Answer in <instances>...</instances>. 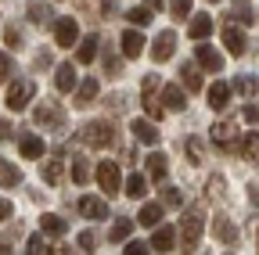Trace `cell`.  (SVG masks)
I'll return each mask as SVG.
<instances>
[{"mask_svg": "<svg viewBox=\"0 0 259 255\" xmlns=\"http://www.w3.org/2000/svg\"><path fill=\"white\" fill-rule=\"evenodd\" d=\"M202 223H205L202 209H187V212H184V219H180V248H184V251H194V248H198V241H202Z\"/></svg>", "mask_w": 259, "mask_h": 255, "instance_id": "cell-1", "label": "cell"}, {"mask_svg": "<svg viewBox=\"0 0 259 255\" xmlns=\"http://www.w3.org/2000/svg\"><path fill=\"white\" fill-rule=\"evenodd\" d=\"M79 144H87V147H112L115 144V130H112V126L108 122H87L83 126V130H79V137H76Z\"/></svg>", "mask_w": 259, "mask_h": 255, "instance_id": "cell-2", "label": "cell"}, {"mask_svg": "<svg viewBox=\"0 0 259 255\" xmlns=\"http://www.w3.org/2000/svg\"><path fill=\"white\" fill-rule=\"evenodd\" d=\"M32 93H36V86H32V79H15L8 86V112H25L29 101H32Z\"/></svg>", "mask_w": 259, "mask_h": 255, "instance_id": "cell-3", "label": "cell"}, {"mask_svg": "<svg viewBox=\"0 0 259 255\" xmlns=\"http://www.w3.org/2000/svg\"><path fill=\"white\" fill-rule=\"evenodd\" d=\"M54 43L58 47H72V43H79V25H76V18H58L54 22Z\"/></svg>", "mask_w": 259, "mask_h": 255, "instance_id": "cell-4", "label": "cell"}, {"mask_svg": "<svg viewBox=\"0 0 259 255\" xmlns=\"http://www.w3.org/2000/svg\"><path fill=\"white\" fill-rule=\"evenodd\" d=\"M97 183H101V190L112 198V194H119V187H122V176H119V166L115 162H101L97 166Z\"/></svg>", "mask_w": 259, "mask_h": 255, "instance_id": "cell-5", "label": "cell"}, {"mask_svg": "<svg viewBox=\"0 0 259 255\" xmlns=\"http://www.w3.org/2000/svg\"><path fill=\"white\" fill-rule=\"evenodd\" d=\"M32 119H36V126H44V130H61V126H65L61 108H58V105H51V101H44L36 112H32Z\"/></svg>", "mask_w": 259, "mask_h": 255, "instance_id": "cell-6", "label": "cell"}, {"mask_svg": "<svg viewBox=\"0 0 259 255\" xmlns=\"http://www.w3.org/2000/svg\"><path fill=\"white\" fill-rule=\"evenodd\" d=\"M173 50H177V33H173V29H162V33L155 36V43H151V58H155V65H158V61H169V58H173Z\"/></svg>", "mask_w": 259, "mask_h": 255, "instance_id": "cell-7", "label": "cell"}, {"mask_svg": "<svg viewBox=\"0 0 259 255\" xmlns=\"http://www.w3.org/2000/svg\"><path fill=\"white\" fill-rule=\"evenodd\" d=\"M76 209H79V216H87V219H108V201H101L97 194H83L79 201H76Z\"/></svg>", "mask_w": 259, "mask_h": 255, "instance_id": "cell-8", "label": "cell"}, {"mask_svg": "<svg viewBox=\"0 0 259 255\" xmlns=\"http://www.w3.org/2000/svg\"><path fill=\"white\" fill-rule=\"evenodd\" d=\"M155 76H144V97H141V105H144V112H148V119H162V112H166V108H162V101L155 97Z\"/></svg>", "mask_w": 259, "mask_h": 255, "instance_id": "cell-9", "label": "cell"}, {"mask_svg": "<svg viewBox=\"0 0 259 255\" xmlns=\"http://www.w3.org/2000/svg\"><path fill=\"white\" fill-rule=\"evenodd\" d=\"M130 130H134V137H137L141 144H148V147L158 144V126H155L151 119H134V122H130Z\"/></svg>", "mask_w": 259, "mask_h": 255, "instance_id": "cell-10", "label": "cell"}, {"mask_svg": "<svg viewBox=\"0 0 259 255\" xmlns=\"http://www.w3.org/2000/svg\"><path fill=\"white\" fill-rule=\"evenodd\" d=\"M212 234H216L220 244H238V230H234V223L223 212H216V219H212Z\"/></svg>", "mask_w": 259, "mask_h": 255, "instance_id": "cell-11", "label": "cell"}, {"mask_svg": "<svg viewBox=\"0 0 259 255\" xmlns=\"http://www.w3.org/2000/svg\"><path fill=\"white\" fill-rule=\"evenodd\" d=\"M234 133H238V126H234V122H216V126H212V140H216L223 151H238Z\"/></svg>", "mask_w": 259, "mask_h": 255, "instance_id": "cell-12", "label": "cell"}, {"mask_svg": "<svg viewBox=\"0 0 259 255\" xmlns=\"http://www.w3.org/2000/svg\"><path fill=\"white\" fill-rule=\"evenodd\" d=\"M194 58H198V65H205L209 72H220L223 69V54L209 43H198V50H194Z\"/></svg>", "mask_w": 259, "mask_h": 255, "instance_id": "cell-13", "label": "cell"}, {"mask_svg": "<svg viewBox=\"0 0 259 255\" xmlns=\"http://www.w3.org/2000/svg\"><path fill=\"white\" fill-rule=\"evenodd\" d=\"M119 47H122L126 58H141V50H144V36L137 33V29H126V33L119 36Z\"/></svg>", "mask_w": 259, "mask_h": 255, "instance_id": "cell-14", "label": "cell"}, {"mask_svg": "<svg viewBox=\"0 0 259 255\" xmlns=\"http://www.w3.org/2000/svg\"><path fill=\"white\" fill-rule=\"evenodd\" d=\"M65 230H69V223H65L61 216H54V212H44V216H40V234H47V237H65Z\"/></svg>", "mask_w": 259, "mask_h": 255, "instance_id": "cell-15", "label": "cell"}, {"mask_svg": "<svg viewBox=\"0 0 259 255\" xmlns=\"http://www.w3.org/2000/svg\"><path fill=\"white\" fill-rule=\"evenodd\" d=\"M97 50H101V36H83L79 47H76V61L79 65H90V61L97 58Z\"/></svg>", "mask_w": 259, "mask_h": 255, "instance_id": "cell-16", "label": "cell"}, {"mask_svg": "<svg viewBox=\"0 0 259 255\" xmlns=\"http://www.w3.org/2000/svg\"><path fill=\"white\" fill-rule=\"evenodd\" d=\"M227 105H231V86H227V83H212L209 86V108L212 112H223Z\"/></svg>", "mask_w": 259, "mask_h": 255, "instance_id": "cell-17", "label": "cell"}, {"mask_svg": "<svg viewBox=\"0 0 259 255\" xmlns=\"http://www.w3.org/2000/svg\"><path fill=\"white\" fill-rule=\"evenodd\" d=\"M97 86H101L97 79H83V83H79V90H76V108H90V105L97 101Z\"/></svg>", "mask_w": 259, "mask_h": 255, "instance_id": "cell-18", "label": "cell"}, {"mask_svg": "<svg viewBox=\"0 0 259 255\" xmlns=\"http://www.w3.org/2000/svg\"><path fill=\"white\" fill-rule=\"evenodd\" d=\"M18 151H22L25 158H44V151H47V147H44V140H40V137L22 133V137H18Z\"/></svg>", "mask_w": 259, "mask_h": 255, "instance_id": "cell-19", "label": "cell"}, {"mask_svg": "<svg viewBox=\"0 0 259 255\" xmlns=\"http://www.w3.org/2000/svg\"><path fill=\"white\" fill-rule=\"evenodd\" d=\"M54 86H58L61 93H69V90L76 86V69H72V61L58 65V72H54Z\"/></svg>", "mask_w": 259, "mask_h": 255, "instance_id": "cell-20", "label": "cell"}, {"mask_svg": "<svg viewBox=\"0 0 259 255\" xmlns=\"http://www.w3.org/2000/svg\"><path fill=\"white\" fill-rule=\"evenodd\" d=\"M209 33H212V18H209V15H194L191 25H187V36H191V40H205Z\"/></svg>", "mask_w": 259, "mask_h": 255, "instance_id": "cell-21", "label": "cell"}, {"mask_svg": "<svg viewBox=\"0 0 259 255\" xmlns=\"http://www.w3.org/2000/svg\"><path fill=\"white\" fill-rule=\"evenodd\" d=\"M223 47L231 50V54H245V33L234 29V25H227L223 29Z\"/></svg>", "mask_w": 259, "mask_h": 255, "instance_id": "cell-22", "label": "cell"}, {"mask_svg": "<svg viewBox=\"0 0 259 255\" xmlns=\"http://www.w3.org/2000/svg\"><path fill=\"white\" fill-rule=\"evenodd\" d=\"M162 108H173V112H184L187 108V97L180 86H166L162 90Z\"/></svg>", "mask_w": 259, "mask_h": 255, "instance_id": "cell-23", "label": "cell"}, {"mask_svg": "<svg viewBox=\"0 0 259 255\" xmlns=\"http://www.w3.org/2000/svg\"><path fill=\"white\" fill-rule=\"evenodd\" d=\"M18 183H22V169H15L8 158H0V187L11 190V187H18Z\"/></svg>", "mask_w": 259, "mask_h": 255, "instance_id": "cell-24", "label": "cell"}, {"mask_svg": "<svg viewBox=\"0 0 259 255\" xmlns=\"http://www.w3.org/2000/svg\"><path fill=\"white\" fill-rule=\"evenodd\" d=\"M173 244H177V230L173 227H158L151 234V248H158V251H169Z\"/></svg>", "mask_w": 259, "mask_h": 255, "instance_id": "cell-25", "label": "cell"}, {"mask_svg": "<svg viewBox=\"0 0 259 255\" xmlns=\"http://www.w3.org/2000/svg\"><path fill=\"white\" fill-rule=\"evenodd\" d=\"M162 216H166V209H162V205H155V201H148V205L141 209L137 223H144V227H158V223H162Z\"/></svg>", "mask_w": 259, "mask_h": 255, "instance_id": "cell-26", "label": "cell"}, {"mask_svg": "<svg viewBox=\"0 0 259 255\" xmlns=\"http://www.w3.org/2000/svg\"><path fill=\"white\" fill-rule=\"evenodd\" d=\"M148 173L162 183L166 180V173H169V162H166V155H148Z\"/></svg>", "mask_w": 259, "mask_h": 255, "instance_id": "cell-27", "label": "cell"}, {"mask_svg": "<svg viewBox=\"0 0 259 255\" xmlns=\"http://www.w3.org/2000/svg\"><path fill=\"white\" fill-rule=\"evenodd\" d=\"M238 151L252 162H259V133H245V140H238Z\"/></svg>", "mask_w": 259, "mask_h": 255, "instance_id": "cell-28", "label": "cell"}, {"mask_svg": "<svg viewBox=\"0 0 259 255\" xmlns=\"http://www.w3.org/2000/svg\"><path fill=\"white\" fill-rule=\"evenodd\" d=\"M29 18L36 22V25L51 22V4H44V0H29Z\"/></svg>", "mask_w": 259, "mask_h": 255, "instance_id": "cell-29", "label": "cell"}, {"mask_svg": "<svg viewBox=\"0 0 259 255\" xmlns=\"http://www.w3.org/2000/svg\"><path fill=\"white\" fill-rule=\"evenodd\" d=\"M126 194H130V198H144V194H148V180H144L141 173H134V176L126 180Z\"/></svg>", "mask_w": 259, "mask_h": 255, "instance_id": "cell-30", "label": "cell"}, {"mask_svg": "<svg viewBox=\"0 0 259 255\" xmlns=\"http://www.w3.org/2000/svg\"><path fill=\"white\" fill-rule=\"evenodd\" d=\"M61 173H65V166H61V158H51V162L40 169V176H44V183H58L61 180Z\"/></svg>", "mask_w": 259, "mask_h": 255, "instance_id": "cell-31", "label": "cell"}, {"mask_svg": "<svg viewBox=\"0 0 259 255\" xmlns=\"http://www.w3.org/2000/svg\"><path fill=\"white\" fill-rule=\"evenodd\" d=\"M180 83H184L187 90H202V76H198V69H194V65H184V69H180Z\"/></svg>", "mask_w": 259, "mask_h": 255, "instance_id": "cell-32", "label": "cell"}, {"mask_svg": "<svg viewBox=\"0 0 259 255\" xmlns=\"http://www.w3.org/2000/svg\"><path fill=\"white\" fill-rule=\"evenodd\" d=\"M184 151H187V158H191V166H202L205 155H202V140H198V137H187V140H184Z\"/></svg>", "mask_w": 259, "mask_h": 255, "instance_id": "cell-33", "label": "cell"}, {"mask_svg": "<svg viewBox=\"0 0 259 255\" xmlns=\"http://www.w3.org/2000/svg\"><path fill=\"white\" fill-rule=\"evenodd\" d=\"M130 234H134V219L122 216V219H115V227H112V237H108V241H126Z\"/></svg>", "mask_w": 259, "mask_h": 255, "instance_id": "cell-34", "label": "cell"}, {"mask_svg": "<svg viewBox=\"0 0 259 255\" xmlns=\"http://www.w3.org/2000/svg\"><path fill=\"white\" fill-rule=\"evenodd\" d=\"M169 15L177 22H187L191 18V0H169Z\"/></svg>", "mask_w": 259, "mask_h": 255, "instance_id": "cell-35", "label": "cell"}, {"mask_svg": "<svg viewBox=\"0 0 259 255\" xmlns=\"http://www.w3.org/2000/svg\"><path fill=\"white\" fill-rule=\"evenodd\" d=\"M126 22H134L137 29L148 25V22H151V8H130V11H126Z\"/></svg>", "mask_w": 259, "mask_h": 255, "instance_id": "cell-36", "label": "cell"}, {"mask_svg": "<svg viewBox=\"0 0 259 255\" xmlns=\"http://www.w3.org/2000/svg\"><path fill=\"white\" fill-rule=\"evenodd\" d=\"M231 18H238V22H245V25H252V22H255V15H252V8H248V4H241V0H238V4H234V11H231Z\"/></svg>", "mask_w": 259, "mask_h": 255, "instance_id": "cell-37", "label": "cell"}, {"mask_svg": "<svg viewBox=\"0 0 259 255\" xmlns=\"http://www.w3.org/2000/svg\"><path fill=\"white\" fill-rule=\"evenodd\" d=\"M119 72H122V61L115 54H105V76L108 79H119Z\"/></svg>", "mask_w": 259, "mask_h": 255, "instance_id": "cell-38", "label": "cell"}, {"mask_svg": "<svg viewBox=\"0 0 259 255\" xmlns=\"http://www.w3.org/2000/svg\"><path fill=\"white\" fill-rule=\"evenodd\" d=\"M4 43H8L11 50H18V47L25 43V40H22V29H18V25H8V33H4Z\"/></svg>", "mask_w": 259, "mask_h": 255, "instance_id": "cell-39", "label": "cell"}, {"mask_svg": "<svg viewBox=\"0 0 259 255\" xmlns=\"http://www.w3.org/2000/svg\"><path fill=\"white\" fill-rule=\"evenodd\" d=\"M162 205H169V209H180V205H184L180 190H177V187H166V190H162Z\"/></svg>", "mask_w": 259, "mask_h": 255, "instance_id": "cell-40", "label": "cell"}, {"mask_svg": "<svg viewBox=\"0 0 259 255\" xmlns=\"http://www.w3.org/2000/svg\"><path fill=\"white\" fill-rule=\"evenodd\" d=\"M87 176H90V166L83 162V158H76V162H72V180L76 183H87Z\"/></svg>", "mask_w": 259, "mask_h": 255, "instance_id": "cell-41", "label": "cell"}, {"mask_svg": "<svg viewBox=\"0 0 259 255\" xmlns=\"http://www.w3.org/2000/svg\"><path fill=\"white\" fill-rule=\"evenodd\" d=\"M234 90H238V93H245V97H248V93L255 90V83H252V76H245V72H241V76L234 79Z\"/></svg>", "mask_w": 259, "mask_h": 255, "instance_id": "cell-42", "label": "cell"}, {"mask_svg": "<svg viewBox=\"0 0 259 255\" xmlns=\"http://www.w3.org/2000/svg\"><path fill=\"white\" fill-rule=\"evenodd\" d=\"M79 248H83V251H94V248H97V234H94V230H83V234H79Z\"/></svg>", "mask_w": 259, "mask_h": 255, "instance_id": "cell-43", "label": "cell"}, {"mask_svg": "<svg viewBox=\"0 0 259 255\" xmlns=\"http://www.w3.org/2000/svg\"><path fill=\"white\" fill-rule=\"evenodd\" d=\"M25 255H44V234H40V237H29V248H25Z\"/></svg>", "mask_w": 259, "mask_h": 255, "instance_id": "cell-44", "label": "cell"}, {"mask_svg": "<svg viewBox=\"0 0 259 255\" xmlns=\"http://www.w3.org/2000/svg\"><path fill=\"white\" fill-rule=\"evenodd\" d=\"M8 79H11V58L0 54V83H8Z\"/></svg>", "mask_w": 259, "mask_h": 255, "instance_id": "cell-45", "label": "cell"}, {"mask_svg": "<svg viewBox=\"0 0 259 255\" xmlns=\"http://www.w3.org/2000/svg\"><path fill=\"white\" fill-rule=\"evenodd\" d=\"M126 255H148V244L144 241H130L126 244Z\"/></svg>", "mask_w": 259, "mask_h": 255, "instance_id": "cell-46", "label": "cell"}, {"mask_svg": "<svg viewBox=\"0 0 259 255\" xmlns=\"http://www.w3.org/2000/svg\"><path fill=\"white\" fill-rule=\"evenodd\" d=\"M241 119H245V122H259V105H245Z\"/></svg>", "mask_w": 259, "mask_h": 255, "instance_id": "cell-47", "label": "cell"}, {"mask_svg": "<svg viewBox=\"0 0 259 255\" xmlns=\"http://www.w3.org/2000/svg\"><path fill=\"white\" fill-rule=\"evenodd\" d=\"M11 212H15V205H11L8 198H0V223H4V219H8Z\"/></svg>", "mask_w": 259, "mask_h": 255, "instance_id": "cell-48", "label": "cell"}, {"mask_svg": "<svg viewBox=\"0 0 259 255\" xmlns=\"http://www.w3.org/2000/svg\"><path fill=\"white\" fill-rule=\"evenodd\" d=\"M209 194H223V176H212L209 180Z\"/></svg>", "mask_w": 259, "mask_h": 255, "instance_id": "cell-49", "label": "cell"}, {"mask_svg": "<svg viewBox=\"0 0 259 255\" xmlns=\"http://www.w3.org/2000/svg\"><path fill=\"white\" fill-rule=\"evenodd\" d=\"M101 8H105L101 15H115V0H101Z\"/></svg>", "mask_w": 259, "mask_h": 255, "instance_id": "cell-50", "label": "cell"}, {"mask_svg": "<svg viewBox=\"0 0 259 255\" xmlns=\"http://www.w3.org/2000/svg\"><path fill=\"white\" fill-rule=\"evenodd\" d=\"M51 255H72V248H65V244H54V248H51Z\"/></svg>", "mask_w": 259, "mask_h": 255, "instance_id": "cell-51", "label": "cell"}, {"mask_svg": "<svg viewBox=\"0 0 259 255\" xmlns=\"http://www.w3.org/2000/svg\"><path fill=\"white\" fill-rule=\"evenodd\" d=\"M0 255H11V241H8V237L0 241Z\"/></svg>", "mask_w": 259, "mask_h": 255, "instance_id": "cell-52", "label": "cell"}, {"mask_svg": "<svg viewBox=\"0 0 259 255\" xmlns=\"http://www.w3.org/2000/svg\"><path fill=\"white\" fill-rule=\"evenodd\" d=\"M162 4H166V0H148V8H162Z\"/></svg>", "mask_w": 259, "mask_h": 255, "instance_id": "cell-53", "label": "cell"}, {"mask_svg": "<svg viewBox=\"0 0 259 255\" xmlns=\"http://www.w3.org/2000/svg\"><path fill=\"white\" fill-rule=\"evenodd\" d=\"M209 4H220V0H209Z\"/></svg>", "mask_w": 259, "mask_h": 255, "instance_id": "cell-54", "label": "cell"}]
</instances>
